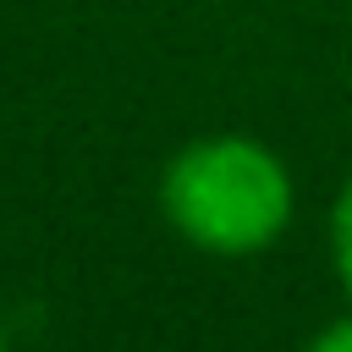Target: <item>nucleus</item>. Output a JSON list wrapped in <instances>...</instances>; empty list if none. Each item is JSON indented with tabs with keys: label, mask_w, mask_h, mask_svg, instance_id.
Wrapping results in <instances>:
<instances>
[{
	"label": "nucleus",
	"mask_w": 352,
	"mask_h": 352,
	"mask_svg": "<svg viewBox=\"0 0 352 352\" xmlns=\"http://www.w3.org/2000/svg\"><path fill=\"white\" fill-rule=\"evenodd\" d=\"M160 209L182 242L214 258H248L264 253L297 209L286 160L248 138V132H214L192 138L160 176Z\"/></svg>",
	"instance_id": "1"
},
{
	"label": "nucleus",
	"mask_w": 352,
	"mask_h": 352,
	"mask_svg": "<svg viewBox=\"0 0 352 352\" xmlns=\"http://www.w3.org/2000/svg\"><path fill=\"white\" fill-rule=\"evenodd\" d=\"M0 352H11V341H6V319H0Z\"/></svg>",
	"instance_id": "4"
},
{
	"label": "nucleus",
	"mask_w": 352,
	"mask_h": 352,
	"mask_svg": "<svg viewBox=\"0 0 352 352\" xmlns=\"http://www.w3.org/2000/svg\"><path fill=\"white\" fill-rule=\"evenodd\" d=\"M330 253H336V275H341V286L352 297V182L341 187L336 214H330Z\"/></svg>",
	"instance_id": "2"
},
{
	"label": "nucleus",
	"mask_w": 352,
	"mask_h": 352,
	"mask_svg": "<svg viewBox=\"0 0 352 352\" xmlns=\"http://www.w3.org/2000/svg\"><path fill=\"white\" fill-rule=\"evenodd\" d=\"M302 352H352V314H346V319H330Z\"/></svg>",
	"instance_id": "3"
}]
</instances>
